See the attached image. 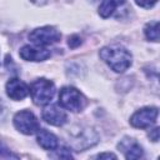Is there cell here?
<instances>
[{
  "label": "cell",
  "mask_w": 160,
  "mask_h": 160,
  "mask_svg": "<svg viewBox=\"0 0 160 160\" xmlns=\"http://www.w3.org/2000/svg\"><path fill=\"white\" fill-rule=\"evenodd\" d=\"M100 58L116 72H124L128 70L132 62L131 54L122 46L112 45L105 46L99 52Z\"/></svg>",
  "instance_id": "6da1fadb"
},
{
  "label": "cell",
  "mask_w": 160,
  "mask_h": 160,
  "mask_svg": "<svg viewBox=\"0 0 160 160\" xmlns=\"http://www.w3.org/2000/svg\"><path fill=\"white\" fill-rule=\"evenodd\" d=\"M29 91L36 105H46L55 95V85L52 81L41 78L31 82Z\"/></svg>",
  "instance_id": "7a4b0ae2"
},
{
  "label": "cell",
  "mask_w": 160,
  "mask_h": 160,
  "mask_svg": "<svg viewBox=\"0 0 160 160\" xmlns=\"http://www.w3.org/2000/svg\"><path fill=\"white\" fill-rule=\"evenodd\" d=\"M85 98L84 95L75 88L72 86H65L60 90L59 94V104L70 111H80L82 110V108L85 106Z\"/></svg>",
  "instance_id": "3957f363"
},
{
  "label": "cell",
  "mask_w": 160,
  "mask_h": 160,
  "mask_svg": "<svg viewBox=\"0 0 160 160\" xmlns=\"http://www.w3.org/2000/svg\"><path fill=\"white\" fill-rule=\"evenodd\" d=\"M29 39L31 42H34L38 46H46L60 41L61 34L59 30H56L52 26H42L32 30L29 34Z\"/></svg>",
  "instance_id": "277c9868"
},
{
  "label": "cell",
  "mask_w": 160,
  "mask_h": 160,
  "mask_svg": "<svg viewBox=\"0 0 160 160\" xmlns=\"http://www.w3.org/2000/svg\"><path fill=\"white\" fill-rule=\"evenodd\" d=\"M14 126L25 135H32L39 131V121L29 110H21L14 116Z\"/></svg>",
  "instance_id": "5b68a950"
},
{
  "label": "cell",
  "mask_w": 160,
  "mask_h": 160,
  "mask_svg": "<svg viewBox=\"0 0 160 160\" xmlns=\"http://www.w3.org/2000/svg\"><path fill=\"white\" fill-rule=\"evenodd\" d=\"M158 114H159L158 108L154 106L142 108L132 114V116L130 118V124L138 129H148L155 124Z\"/></svg>",
  "instance_id": "8992f818"
},
{
  "label": "cell",
  "mask_w": 160,
  "mask_h": 160,
  "mask_svg": "<svg viewBox=\"0 0 160 160\" xmlns=\"http://www.w3.org/2000/svg\"><path fill=\"white\" fill-rule=\"evenodd\" d=\"M6 94L10 99L19 101L28 96L29 88L24 81H21L18 78H14L6 82Z\"/></svg>",
  "instance_id": "52a82bcc"
},
{
  "label": "cell",
  "mask_w": 160,
  "mask_h": 160,
  "mask_svg": "<svg viewBox=\"0 0 160 160\" xmlns=\"http://www.w3.org/2000/svg\"><path fill=\"white\" fill-rule=\"evenodd\" d=\"M42 119L54 126H61L66 122V114L58 105H49L42 110Z\"/></svg>",
  "instance_id": "ba28073f"
},
{
  "label": "cell",
  "mask_w": 160,
  "mask_h": 160,
  "mask_svg": "<svg viewBox=\"0 0 160 160\" xmlns=\"http://www.w3.org/2000/svg\"><path fill=\"white\" fill-rule=\"evenodd\" d=\"M20 56L26 61H42L50 56V51L44 46L25 45L20 49Z\"/></svg>",
  "instance_id": "9c48e42d"
},
{
  "label": "cell",
  "mask_w": 160,
  "mask_h": 160,
  "mask_svg": "<svg viewBox=\"0 0 160 160\" xmlns=\"http://www.w3.org/2000/svg\"><path fill=\"white\" fill-rule=\"evenodd\" d=\"M119 149L124 151L126 159H139L142 156V148L134 139H124L119 144Z\"/></svg>",
  "instance_id": "30bf717a"
},
{
  "label": "cell",
  "mask_w": 160,
  "mask_h": 160,
  "mask_svg": "<svg viewBox=\"0 0 160 160\" xmlns=\"http://www.w3.org/2000/svg\"><path fill=\"white\" fill-rule=\"evenodd\" d=\"M38 144L45 149V150H54L58 148V138L49 132L48 130H44V129H39V132H38Z\"/></svg>",
  "instance_id": "8fae6325"
},
{
  "label": "cell",
  "mask_w": 160,
  "mask_h": 160,
  "mask_svg": "<svg viewBox=\"0 0 160 160\" xmlns=\"http://www.w3.org/2000/svg\"><path fill=\"white\" fill-rule=\"evenodd\" d=\"M125 0H102L99 6V15L104 19L112 15V12L116 10L119 5H122Z\"/></svg>",
  "instance_id": "7c38bea8"
},
{
  "label": "cell",
  "mask_w": 160,
  "mask_h": 160,
  "mask_svg": "<svg viewBox=\"0 0 160 160\" xmlns=\"http://www.w3.org/2000/svg\"><path fill=\"white\" fill-rule=\"evenodd\" d=\"M145 36L151 41H159V21H151L145 26Z\"/></svg>",
  "instance_id": "4fadbf2b"
},
{
  "label": "cell",
  "mask_w": 160,
  "mask_h": 160,
  "mask_svg": "<svg viewBox=\"0 0 160 160\" xmlns=\"http://www.w3.org/2000/svg\"><path fill=\"white\" fill-rule=\"evenodd\" d=\"M135 2L144 9H150L158 2V0H135Z\"/></svg>",
  "instance_id": "5bb4252c"
},
{
  "label": "cell",
  "mask_w": 160,
  "mask_h": 160,
  "mask_svg": "<svg viewBox=\"0 0 160 160\" xmlns=\"http://www.w3.org/2000/svg\"><path fill=\"white\" fill-rule=\"evenodd\" d=\"M56 158H61V159H70V158H72L71 156V154H70V151L68 150V149H65V148H62V149H58L56 150Z\"/></svg>",
  "instance_id": "9a60e30c"
},
{
  "label": "cell",
  "mask_w": 160,
  "mask_h": 160,
  "mask_svg": "<svg viewBox=\"0 0 160 160\" xmlns=\"http://www.w3.org/2000/svg\"><path fill=\"white\" fill-rule=\"evenodd\" d=\"M81 44V39L78 36V35H71L70 38H69V46L70 48H78L79 45Z\"/></svg>",
  "instance_id": "2e32d148"
},
{
  "label": "cell",
  "mask_w": 160,
  "mask_h": 160,
  "mask_svg": "<svg viewBox=\"0 0 160 160\" xmlns=\"http://www.w3.org/2000/svg\"><path fill=\"white\" fill-rule=\"evenodd\" d=\"M149 136H150V139L152 141H158L159 140V128H155L154 130H151V132L149 134Z\"/></svg>",
  "instance_id": "e0dca14e"
},
{
  "label": "cell",
  "mask_w": 160,
  "mask_h": 160,
  "mask_svg": "<svg viewBox=\"0 0 160 160\" xmlns=\"http://www.w3.org/2000/svg\"><path fill=\"white\" fill-rule=\"evenodd\" d=\"M98 158L99 159H116V155L110 154V152H104V154H99Z\"/></svg>",
  "instance_id": "ac0fdd59"
}]
</instances>
